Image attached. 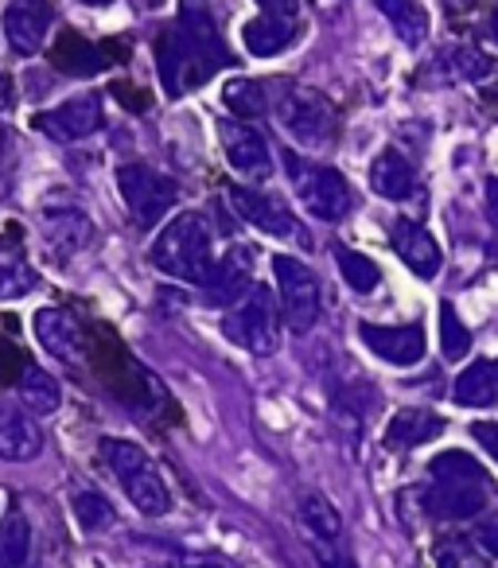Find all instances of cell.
Segmentation results:
<instances>
[{
  "label": "cell",
  "mask_w": 498,
  "mask_h": 568,
  "mask_svg": "<svg viewBox=\"0 0 498 568\" xmlns=\"http://www.w3.org/2000/svg\"><path fill=\"white\" fill-rule=\"evenodd\" d=\"M226 43L214 17V0H180V20L156 36V71L167 98H183L206 87L222 67H230Z\"/></svg>",
  "instance_id": "obj_1"
},
{
  "label": "cell",
  "mask_w": 498,
  "mask_h": 568,
  "mask_svg": "<svg viewBox=\"0 0 498 568\" xmlns=\"http://www.w3.org/2000/svg\"><path fill=\"white\" fill-rule=\"evenodd\" d=\"M149 261L164 276H175V281H183V284H203L214 268L211 222L199 211L172 214L167 226L156 234V242H152Z\"/></svg>",
  "instance_id": "obj_2"
},
{
  "label": "cell",
  "mask_w": 498,
  "mask_h": 568,
  "mask_svg": "<svg viewBox=\"0 0 498 568\" xmlns=\"http://www.w3.org/2000/svg\"><path fill=\"white\" fill-rule=\"evenodd\" d=\"M270 113L304 149H332L339 136V110L319 90L301 87L293 79L270 82Z\"/></svg>",
  "instance_id": "obj_3"
},
{
  "label": "cell",
  "mask_w": 498,
  "mask_h": 568,
  "mask_svg": "<svg viewBox=\"0 0 498 568\" xmlns=\"http://www.w3.org/2000/svg\"><path fill=\"white\" fill-rule=\"evenodd\" d=\"M98 448H102L105 467L113 471V479L121 483V490H125V498L136 510L149 514V518H160V514L172 510V490H167L164 475H160V467L152 464V456L141 444L105 436Z\"/></svg>",
  "instance_id": "obj_4"
},
{
  "label": "cell",
  "mask_w": 498,
  "mask_h": 568,
  "mask_svg": "<svg viewBox=\"0 0 498 568\" xmlns=\"http://www.w3.org/2000/svg\"><path fill=\"white\" fill-rule=\"evenodd\" d=\"M222 332L250 355H273L281 347V308L265 284H254L222 320Z\"/></svg>",
  "instance_id": "obj_5"
},
{
  "label": "cell",
  "mask_w": 498,
  "mask_h": 568,
  "mask_svg": "<svg viewBox=\"0 0 498 568\" xmlns=\"http://www.w3.org/2000/svg\"><path fill=\"white\" fill-rule=\"evenodd\" d=\"M285 164H288V175H293L296 195H301L304 211H308L312 219H319V222L347 219L350 206H355V191H350L347 175L327 164H308V160L293 156V152L285 156Z\"/></svg>",
  "instance_id": "obj_6"
},
{
  "label": "cell",
  "mask_w": 498,
  "mask_h": 568,
  "mask_svg": "<svg viewBox=\"0 0 498 568\" xmlns=\"http://www.w3.org/2000/svg\"><path fill=\"white\" fill-rule=\"evenodd\" d=\"M273 276H277V293H281V316H285L288 332L308 335L319 324V312H324V293H319V276L304 265L293 253H277L273 257Z\"/></svg>",
  "instance_id": "obj_7"
},
{
  "label": "cell",
  "mask_w": 498,
  "mask_h": 568,
  "mask_svg": "<svg viewBox=\"0 0 498 568\" xmlns=\"http://www.w3.org/2000/svg\"><path fill=\"white\" fill-rule=\"evenodd\" d=\"M118 191L125 199V211L141 230H152L180 199V187L164 172L149 164H121L118 168Z\"/></svg>",
  "instance_id": "obj_8"
},
{
  "label": "cell",
  "mask_w": 498,
  "mask_h": 568,
  "mask_svg": "<svg viewBox=\"0 0 498 568\" xmlns=\"http://www.w3.org/2000/svg\"><path fill=\"white\" fill-rule=\"evenodd\" d=\"M121 59H129V43H121V40L94 43L82 32H74V28H63V36H59L55 48H51V67L63 74H74V79L102 74L105 67L121 63Z\"/></svg>",
  "instance_id": "obj_9"
},
{
  "label": "cell",
  "mask_w": 498,
  "mask_h": 568,
  "mask_svg": "<svg viewBox=\"0 0 498 568\" xmlns=\"http://www.w3.org/2000/svg\"><path fill=\"white\" fill-rule=\"evenodd\" d=\"M254 268H257L254 245H230V250L214 261L211 276L203 281L206 304H211V308H234V304L254 288Z\"/></svg>",
  "instance_id": "obj_10"
},
{
  "label": "cell",
  "mask_w": 498,
  "mask_h": 568,
  "mask_svg": "<svg viewBox=\"0 0 498 568\" xmlns=\"http://www.w3.org/2000/svg\"><path fill=\"white\" fill-rule=\"evenodd\" d=\"M218 141L226 152V164L245 180H270L273 175V152L270 141L254 129V121L226 118L218 121Z\"/></svg>",
  "instance_id": "obj_11"
},
{
  "label": "cell",
  "mask_w": 498,
  "mask_h": 568,
  "mask_svg": "<svg viewBox=\"0 0 498 568\" xmlns=\"http://www.w3.org/2000/svg\"><path fill=\"white\" fill-rule=\"evenodd\" d=\"M105 113H102V98L90 90V94H79V98H67L59 102L55 110H43L35 118V125L59 144H71V141H87L102 129Z\"/></svg>",
  "instance_id": "obj_12"
},
{
  "label": "cell",
  "mask_w": 498,
  "mask_h": 568,
  "mask_svg": "<svg viewBox=\"0 0 498 568\" xmlns=\"http://www.w3.org/2000/svg\"><path fill=\"white\" fill-rule=\"evenodd\" d=\"M358 335H363L366 351H374L394 366H417L428 355V339L420 324H370V320H363Z\"/></svg>",
  "instance_id": "obj_13"
},
{
  "label": "cell",
  "mask_w": 498,
  "mask_h": 568,
  "mask_svg": "<svg viewBox=\"0 0 498 568\" xmlns=\"http://www.w3.org/2000/svg\"><path fill=\"white\" fill-rule=\"evenodd\" d=\"M51 24H55L51 0H9V9H4V40L20 55H35L48 43Z\"/></svg>",
  "instance_id": "obj_14"
},
{
  "label": "cell",
  "mask_w": 498,
  "mask_h": 568,
  "mask_svg": "<svg viewBox=\"0 0 498 568\" xmlns=\"http://www.w3.org/2000/svg\"><path fill=\"white\" fill-rule=\"evenodd\" d=\"M40 230L55 261H71L74 253H82L94 242V222L79 206H48L40 219Z\"/></svg>",
  "instance_id": "obj_15"
},
{
  "label": "cell",
  "mask_w": 498,
  "mask_h": 568,
  "mask_svg": "<svg viewBox=\"0 0 498 568\" xmlns=\"http://www.w3.org/2000/svg\"><path fill=\"white\" fill-rule=\"evenodd\" d=\"M35 339L48 355H55L59 363H79L87 351V332H82L79 316L71 308H40L35 312Z\"/></svg>",
  "instance_id": "obj_16"
},
{
  "label": "cell",
  "mask_w": 498,
  "mask_h": 568,
  "mask_svg": "<svg viewBox=\"0 0 498 568\" xmlns=\"http://www.w3.org/2000/svg\"><path fill=\"white\" fill-rule=\"evenodd\" d=\"M389 245H394V253L405 261V268H413L420 281H433V276L440 273L444 253H440V245H436V237L428 234L420 222L397 219L394 226H389Z\"/></svg>",
  "instance_id": "obj_17"
},
{
  "label": "cell",
  "mask_w": 498,
  "mask_h": 568,
  "mask_svg": "<svg viewBox=\"0 0 498 568\" xmlns=\"http://www.w3.org/2000/svg\"><path fill=\"white\" fill-rule=\"evenodd\" d=\"M425 510L444 521H464L487 510V483H448L433 479L425 490Z\"/></svg>",
  "instance_id": "obj_18"
},
{
  "label": "cell",
  "mask_w": 498,
  "mask_h": 568,
  "mask_svg": "<svg viewBox=\"0 0 498 568\" xmlns=\"http://www.w3.org/2000/svg\"><path fill=\"white\" fill-rule=\"evenodd\" d=\"M230 203H234V211L242 214L250 226L265 230V234H273V237H288L296 230L293 214H288V206L281 203L277 195H265V191L237 183V187H230Z\"/></svg>",
  "instance_id": "obj_19"
},
{
  "label": "cell",
  "mask_w": 498,
  "mask_h": 568,
  "mask_svg": "<svg viewBox=\"0 0 498 568\" xmlns=\"http://www.w3.org/2000/svg\"><path fill=\"white\" fill-rule=\"evenodd\" d=\"M43 452V433L28 409L12 402H0V459L28 464Z\"/></svg>",
  "instance_id": "obj_20"
},
{
  "label": "cell",
  "mask_w": 498,
  "mask_h": 568,
  "mask_svg": "<svg viewBox=\"0 0 498 568\" xmlns=\"http://www.w3.org/2000/svg\"><path fill=\"white\" fill-rule=\"evenodd\" d=\"M444 417L436 409H425V405H409V409H397L386 425V448L394 452H409L420 448V444H433L436 436L444 433Z\"/></svg>",
  "instance_id": "obj_21"
},
{
  "label": "cell",
  "mask_w": 498,
  "mask_h": 568,
  "mask_svg": "<svg viewBox=\"0 0 498 568\" xmlns=\"http://www.w3.org/2000/svg\"><path fill=\"white\" fill-rule=\"evenodd\" d=\"M370 187H374V195L389 199V203H405V199L417 195V168L397 149H386V152H378L370 164Z\"/></svg>",
  "instance_id": "obj_22"
},
{
  "label": "cell",
  "mask_w": 498,
  "mask_h": 568,
  "mask_svg": "<svg viewBox=\"0 0 498 568\" xmlns=\"http://www.w3.org/2000/svg\"><path fill=\"white\" fill-rule=\"evenodd\" d=\"M296 36H301V24H296V20L265 17V12L257 20H245V28H242L245 51L257 59H273V55H281V51H288L296 43Z\"/></svg>",
  "instance_id": "obj_23"
},
{
  "label": "cell",
  "mask_w": 498,
  "mask_h": 568,
  "mask_svg": "<svg viewBox=\"0 0 498 568\" xmlns=\"http://www.w3.org/2000/svg\"><path fill=\"white\" fill-rule=\"evenodd\" d=\"M451 402L464 409H490L498 402V363L495 358H475L467 371H459L451 386Z\"/></svg>",
  "instance_id": "obj_24"
},
{
  "label": "cell",
  "mask_w": 498,
  "mask_h": 568,
  "mask_svg": "<svg viewBox=\"0 0 498 568\" xmlns=\"http://www.w3.org/2000/svg\"><path fill=\"white\" fill-rule=\"evenodd\" d=\"M17 389H20V402H24V409L32 413V417H48V413H55L59 402H63V389H59L55 374L40 371L35 363H28L24 371H20Z\"/></svg>",
  "instance_id": "obj_25"
},
{
  "label": "cell",
  "mask_w": 498,
  "mask_h": 568,
  "mask_svg": "<svg viewBox=\"0 0 498 568\" xmlns=\"http://www.w3.org/2000/svg\"><path fill=\"white\" fill-rule=\"evenodd\" d=\"M35 288V268L17 242L0 237V301H20Z\"/></svg>",
  "instance_id": "obj_26"
},
{
  "label": "cell",
  "mask_w": 498,
  "mask_h": 568,
  "mask_svg": "<svg viewBox=\"0 0 498 568\" xmlns=\"http://www.w3.org/2000/svg\"><path fill=\"white\" fill-rule=\"evenodd\" d=\"M222 102L237 121H257L270 113V82L262 79H230L222 87Z\"/></svg>",
  "instance_id": "obj_27"
},
{
  "label": "cell",
  "mask_w": 498,
  "mask_h": 568,
  "mask_svg": "<svg viewBox=\"0 0 498 568\" xmlns=\"http://www.w3.org/2000/svg\"><path fill=\"white\" fill-rule=\"evenodd\" d=\"M382 17L394 24L397 40H405L409 48H417L420 40L428 36V12L420 9L417 0H374Z\"/></svg>",
  "instance_id": "obj_28"
},
{
  "label": "cell",
  "mask_w": 498,
  "mask_h": 568,
  "mask_svg": "<svg viewBox=\"0 0 498 568\" xmlns=\"http://www.w3.org/2000/svg\"><path fill=\"white\" fill-rule=\"evenodd\" d=\"M335 265H339V273H343V281L355 288V293H374L382 284V268H378V261L374 257H366V253H358V250H350V245H335Z\"/></svg>",
  "instance_id": "obj_29"
},
{
  "label": "cell",
  "mask_w": 498,
  "mask_h": 568,
  "mask_svg": "<svg viewBox=\"0 0 498 568\" xmlns=\"http://www.w3.org/2000/svg\"><path fill=\"white\" fill-rule=\"evenodd\" d=\"M32 552V526L24 514H9L0 521V568H24Z\"/></svg>",
  "instance_id": "obj_30"
},
{
  "label": "cell",
  "mask_w": 498,
  "mask_h": 568,
  "mask_svg": "<svg viewBox=\"0 0 498 568\" xmlns=\"http://www.w3.org/2000/svg\"><path fill=\"white\" fill-rule=\"evenodd\" d=\"M428 475H433V479H448V483H487V471L475 464V456H467V452H459V448L440 452V456L428 464Z\"/></svg>",
  "instance_id": "obj_31"
},
{
  "label": "cell",
  "mask_w": 498,
  "mask_h": 568,
  "mask_svg": "<svg viewBox=\"0 0 498 568\" xmlns=\"http://www.w3.org/2000/svg\"><path fill=\"white\" fill-rule=\"evenodd\" d=\"M440 351L448 363H464L471 351V332H467V324H459L456 304L448 301L440 304Z\"/></svg>",
  "instance_id": "obj_32"
},
{
  "label": "cell",
  "mask_w": 498,
  "mask_h": 568,
  "mask_svg": "<svg viewBox=\"0 0 498 568\" xmlns=\"http://www.w3.org/2000/svg\"><path fill=\"white\" fill-rule=\"evenodd\" d=\"M74 518L87 534H102V529L113 526V506L98 490H79L74 495Z\"/></svg>",
  "instance_id": "obj_33"
},
{
  "label": "cell",
  "mask_w": 498,
  "mask_h": 568,
  "mask_svg": "<svg viewBox=\"0 0 498 568\" xmlns=\"http://www.w3.org/2000/svg\"><path fill=\"white\" fill-rule=\"evenodd\" d=\"M451 63H456V71L464 74V79H487L490 71H495V63H490L482 51H475V48H456L451 51Z\"/></svg>",
  "instance_id": "obj_34"
},
{
  "label": "cell",
  "mask_w": 498,
  "mask_h": 568,
  "mask_svg": "<svg viewBox=\"0 0 498 568\" xmlns=\"http://www.w3.org/2000/svg\"><path fill=\"white\" fill-rule=\"evenodd\" d=\"M28 366V358L20 355V347H12L9 339H0V378H9V382H17L20 378V371Z\"/></svg>",
  "instance_id": "obj_35"
},
{
  "label": "cell",
  "mask_w": 498,
  "mask_h": 568,
  "mask_svg": "<svg viewBox=\"0 0 498 568\" xmlns=\"http://www.w3.org/2000/svg\"><path fill=\"white\" fill-rule=\"evenodd\" d=\"M471 436H475V444H479V448H487L490 459H498V425H495V420H475Z\"/></svg>",
  "instance_id": "obj_36"
},
{
  "label": "cell",
  "mask_w": 498,
  "mask_h": 568,
  "mask_svg": "<svg viewBox=\"0 0 498 568\" xmlns=\"http://www.w3.org/2000/svg\"><path fill=\"white\" fill-rule=\"evenodd\" d=\"M254 4L265 17H285V20H296V12H301V0H254Z\"/></svg>",
  "instance_id": "obj_37"
},
{
  "label": "cell",
  "mask_w": 498,
  "mask_h": 568,
  "mask_svg": "<svg viewBox=\"0 0 498 568\" xmlns=\"http://www.w3.org/2000/svg\"><path fill=\"white\" fill-rule=\"evenodd\" d=\"M136 87H125V82H113V98H118L121 105H133V110H144L149 105V98H141V94H133Z\"/></svg>",
  "instance_id": "obj_38"
},
{
  "label": "cell",
  "mask_w": 498,
  "mask_h": 568,
  "mask_svg": "<svg viewBox=\"0 0 498 568\" xmlns=\"http://www.w3.org/2000/svg\"><path fill=\"white\" fill-rule=\"evenodd\" d=\"M479 545L490 552V557H498V518H487L479 529Z\"/></svg>",
  "instance_id": "obj_39"
},
{
  "label": "cell",
  "mask_w": 498,
  "mask_h": 568,
  "mask_svg": "<svg viewBox=\"0 0 498 568\" xmlns=\"http://www.w3.org/2000/svg\"><path fill=\"white\" fill-rule=\"evenodd\" d=\"M487 214H490V222L498 226V175H495V180H487Z\"/></svg>",
  "instance_id": "obj_40"
},
{
  "label": "cell",
  "mask_w": 498,
  "mask_h": 568,
  "mask_svg": "<svg viewBox=\"0 0 498 568\" xmlns=\"http://www.w3.org/2000/svg\"><path fill=\"white\" fill-rule=\"evenodd\" d=\"M12 105V82H9V74L0 71V110H9Z\"/></svg>",
  "instance_id": "obj_41"
},
{
  "label": "cell",
  "mask_w": 498,
  "mask_h": 568,
  "mask_svg": "<svg viewBox=\"0 0 498 568\" xmlns=\"http://www.w3.org/2000/svg\"><path fill=\"white\" fill-rule=\"evenodd\" d=\"M9 149H12V129L9 121H0V156H9Z\"/></svg>",
  "instance_id": "obj_42"
},
{
  "label": "cell",
  "mask_w": 498,
  "mask_h": 568,
  "mask_svg": "<svg viewBox=\"0 0 498 568\" xmlns=\"http://www.w3.org/2000/svg\"><path fill=\"white\" fill-rule=\"evenodd\" d=\"M444 4H448L451 12H464V9H471L475 0H444Z\"/></svg>",
  "instance_id": "obj_43"
},
{
  "label": "cell",
  "mask_w": 498,
  "mask_h": 568,
  "mask_svg": "<svg viewBox=\"0 0 498 568\" xmlns=\"http://www.w3.org/2000/svg\"><path fill=\"white\" fill-rule=\"evenodd\" d=\"M180 568H226V565H211V560H199V565H180Z\"/></svg>",
  "instance_id": "obj_44"
},
{
  "label": "cell",
  "mask_w": 498,
  "mask_h": 568,
  "mask_svg": "<svg viewBox=\"0 0 498 568\" xmlns=\"http://www.w3.org/2000/svg\"><path fill=\"white\" fill-rule=\"evenodd\" d=\"M490 40L498 43V12H495V17H490Z\"/></svg>",
  "instance_id": "obj_45"
},
{
  "label": "cell",
  "mask_w": 498,
  "mask_h": 568,
  "mask_svg": "<svg viewBox=\"0 0 498 568\" xmlns=\"http://www.w3.org/2000/svg\"><path fill=\"white\" fill-rule=\"evenodd\" d=\"M82 4H94V9H105V4H113V0H82Z\"/></svg>",
  "instance_id": "obj_46"
}]
</instances>
